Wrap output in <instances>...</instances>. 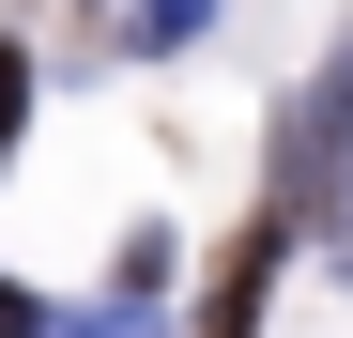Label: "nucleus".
Here are the masks:
<instances>
[{"label":"nucleus","mask_w":353,"mask_h":338,"mask_svg":"<svg viewBox=\"0 0 353 338\" xmlns=\"http://www.w3.org/2000/svg\"><path fill=\"white\" fill-rule=\"evenodd\" d=\"M338 185H353V46L292 92V123H276V215H292V231H323Z\"/></svg>","instance_id":"obj_1"},{"label":"nucleus","mask_w":353,"mask_h":338,"mask_svg":"<svg viewBox=\"0 0 353 338\" xmlns=\"http://www.w3.org/2000/svg\"><path fill=\"white\" fill-rule=\"evenodd\" d=\"M276 246H307V231H292V215L261 200L246 231L215 246V323H200V338H261V292H276Z\"/></svg>","instance_id":"obj_2"},{"label":"nucleus","mask_w":353,"mask_h":338,"mask_svg":"<svg viewBox=\"0 0 353 338\" xmlns=\"http://www.w3.org/2000/svg\"><path fill=\"white\" fill-rule=\"evenodd\" d=\"M200 16H215V0H123V46L169 62V46H200Z\"/></svg>","instance_id":"obj_3"},{"label":"nucleus","mask_w":353,"mask_h":338,"mask_svg":"<svg viewBox=\"0 0 353 338\" xmlns=\"http://www.w3.org/2000/svg\"><path fill=\"white\" fill-rule=\"evenodd\" d=\"M16 123H31V46H0V154H16Z\"/></svg>","instance_id":"obj_4"},{"label":"nucleus","mask_w":353,"mask_h":338,"mask_svg":"<svg viewBox=\"0 0 353 338\" xmlns=\"http://www.w3.org/2000/svg\"><path fill=\"white\" fill-rule=\"evenodd\" d=\"M77 338H169V323H154V308H92Z\"/></svg>","instance_id":"obj_5"},{"label":"nucleus","mask_w":353,"mask_h":338,"mask_svg":"<svg viewBox=\"0 0 353 338\" xmlns=\"http://www.w3.org/2000/svg\"><path fill=\"white\" fill-rule=\"evenodd\" d=\"M31 323H46V308H31V292H16V277H0V338H31Z\"/></svg>","instance_id":"obj_6"}]
</instances>
